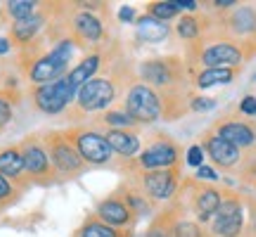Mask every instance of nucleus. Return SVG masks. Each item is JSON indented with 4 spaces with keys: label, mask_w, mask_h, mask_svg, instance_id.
Here are the masks:
<instances>
[{
    "label": "nucleus",
    "mask_w": 256,
    "mask_h": 237,
    "mask_svg": "<svg viewBox=\"0 0 256 237\" xmlns=\"http://www.w3.org/2000/svg\"><path fill=\"white\" fill-rule=\"evenodd\" d=\"M5 52H10V43L5 38H0V55H5Z\"/></svg>",
    "instance_id": "42"
},
{
    "label": "nucleus",
    "mask_w": 256,
    "mask_h": 237,
    "mask_svg": "<svg viewBox=\"0 0 256 237\" xmlns=\"http://www.w3.org/2000/svg\"><path fill=\"white\" fill-rule=\"evenodd\" d=\"M178 162V150L171 142H156V145L147 147L142 156H140V166L147 171H166Z\"/></svg>",
    "instance_id": "7"
},
{
    "label": "nucleus",
    "mask_w": 256,
    "mask_h": 237,
    "mask_svg": "<svg viewBox=\"0 0 256 237\" xmlns=\"http://www.w3.org/2000/svg\"><path fill=\"white\" fill-rule=\"evenodd\" d=\"M40 26H43V17L34 14V17L17 22V24L12 26V36H14V40H17V43H28V40H31V38L40 31Z\"/></svg>",
    "instance_id": "22"
},
{
    "label": "nucleus",
    "mask_w": 256,
    "mask_h": 237,
    "mask_svg": "<svg viewBox=\"0 0 256 237\" xmlns=\"http://www.w3.org/2000/svg\"><path fill=\"white\" fill-rule=\"evenodd\" d=\"M254 230H256V214H254Z\"/></svg>",
    "instance_id": "43"
},
{
    "label": "nucleus",
    "mask_w": 256,
    "mask_h": 237,
    "mask_svg": "<svg viewBox=\"0 0 256 237\" xmlns=\"http://www.w3.org/2000/svg\"><path fill=\"white\" fill-rule=\"evenodd\" d=\"M220 204H223V200H220L218 190H211V188L202 190L200 197H197V202H194L197 214H200V220H209L211 216H216L218 209H220Z\"/></svg>",
    "instance_id": "19"
},
{
    "label": "nucleus",
    "mask_w": 256,
    "mask_h": 237,
    "mask_svg": "<svg viewBox=\"0 0 256 237\" xmlns=\"http://www.w3.org/2000/svg\"><path fill=\"white\" fill-rule=\"evenodd\" d=\"M126 112L136 124H152L162 114V102L156 98V92L147 86H133L126 98Z\"/></svg>",
    "instance_id": "1"
},
{
    "label": "nucleus",
    "mask_w": 256,
    "mask_h": 237,
    "mask_svg": "<svg viewBox=\"0 0 256 237\" xmlns=\"http://www.w3.org/2000/svg\"><path fill=\"white\" fill-rule=\"evenodd\" d=\"M197 178H200V180H209V182L218 180V176H216V171H214L211 166H200V168H197Z\"/></svg>",
    "instance_id": "35"
},
{
    "label": "nucleus",
    "mask_w": 256,
    "mask_h": 237,
    "mask_svg": "<svg viewBox=\"0 0 256 237\" xmlns=\"http://www.w3.org/2000/svg\"><path fill=\"white\" fill-rule=\"evenodd\" d=\"M114 83L107 78H92L81 88L78 92V107L83 112H100L104 107H110L114 102Z\"/></svg>",
    "instance_id": "3"
},
{
    "label": "nucleus",
    "mask_w": 256,
    "mask_h": 237,
    "mask_svg": "<svg viewBox=\"0 0 256 237\" xmlns=\"http://www.w3.org/2000/svg\"><path fill=\"white\" fill-rule=\"evenodd\" d=\"M240 112H242V114H249V116H256V98L254 95H247V98L242 100Z\"/></svg>",
    "instance_id": "34"
},
{
    "label": "nucleus",
    "mask_w": 256,
    "mask_h": 237,
    "mask_svg": "<svg viewBox=\"0 0 256 237\" xmlns=\"http://www.w3.org/2000/svg\"><path fill=\"white\" fill-rule=\"evenodd\" d=\"M244 226V211L238 200H226L214 218V232L218 237H238Z\"/></svg>",
    "instance_id": "5"
},
{
    "label": "nucleus",
    "mask_w": 256,
    "mask_h": 237,
    "mask_svg": "<svg viewBox=\"0 0 256 237\" xmlns=\"http://www.w3.org/2000/svg\"><path fill=\"white\" fill-rule=\"evenodd\" d=\"M24 171V156L19 150H5L0 152V174L5 178H17Z\"/></svg>",
    "instance_id": "21"
},
{
    "label": "nucleus",
    "mask_w": 256,
    "mask_h": 237,
    "mask_svg": "<svg viewBox=\"0 0 256 237\" xmlns=\"http://www.w3.org/2000/svg\"><path fill=\"white\" fill-rule=\"evenodd\" d=\"M36 8L38 5L34 2V0H10L8 2V12H10V17L14 19V22H22V19L34 17Z\"/></svg>",
    "instance_id": "25"
},
{
    "label": "nucleus",
    "mask_w": 256,
    "mask_h": 237,
    "mask_svg": "<svg viewBox=\"0 0 256 237\" xmlns=\"http://www.w3.org/2000/svg\"><path fill=\"white\" fill-rule=\"evenodd\" d=\"M107 142H110L112 150H116L119 154L124 156H133L140 150V138L133 136V133H128V130H116V128H112L107 130Z\"/></svg>",
    "instance_id": "17"
},
{
    "label": "nucleus",
    "mask_w": 256,
    "mask_h": 237,
    "mask_svg": "<svg viewBox=\"0 0 256 237\" xmlns=\"http://www.w3.org/2000/svg\"><path fill=\"white\" fill-rule=\"evenodd\" d=\"M174 5L178 10H188V12H194V10H197V2H192V0H174Z\"/></svg>",
    "instance_id": "39"
},
{
    "label": "nucleus",
    "mask_w": 256,
    "mask_h": 237,
    "mask_svg": "<svg viewBox=\"0 0 256 237\" xmlns=\"http://www.w3.org/2000/svg\"><path fill=\"white\" fill-rule=\"evenodd\" d=\"M142 76L152 86H168L171 83V69L166 62H145L142 64Z\"/></svg>",
    "instance_id": "20"
},
{
    "label": "nucleus",
    "mask_w": 256,
    "mask_h": 237,
    "mask_svg": "<svg viewBox=\"0 0 256 237\" xmlns=\"http://www.w3.org/2000/svg\"><path fill=\"white\" fill-rule=\"evenodd\" d=\"M74 34L86 43H95L102 38V22L90 12H81L74 17Z\"/></svg>",
    "instance_id": "16"
},
{
    "label": "nucleus",
    "mask_w": 256,
    "mask_h": 237,
    "mask_svg": "<svg viewBox=\"0 0 256 237\" xmlns=\"http://www.w3.org/2000/svg\"><path fill=\"white\" fill-rule=\"evenodd\" d=\"M216 8H220V10H226V8H232L235 5V0H218V2H214Z\"/></svg>",
    "instance_id": "41"
},
{
    "label": "nucleus",
    "mask_w": 256,
    "mask_h": 237,
    "mask_svg": "<svg viewBox=\"0 0 256 237\" xmlns=\"http://www.w3.org/2000/svg\"><path fill=\"white\" fill-rule=\"evenodd\" d=\"M206 152L209 156L214 159V164L216 166H223V168H232V166L240 164V150L235 145H230L228 140H223L218 136H209L206 138Z\"/></svg>",
    "instance_id": "10"
},
{
    "label": "nucleus",
    "mask_w": 256,
    "mask_h": 237,
    "mask_svg": "<svg viewBox=\"0 0 256 237\" xmlns=\"http://www.w3.org/2000/svg\"><path fill=\"white\" fill-rule=\"evenodd\" d=\"M50 55L55 57V60H57L60 64H64V66H66V64L72 62V55H74V46H72V40H62V43H60V46H57L55 50L50 52Z\"/></svg>",
    "instance_id": "31"
},
{
    "label": "nucleus",
    "mask_w": 256,
    "mask_h": 237,
    "mask_svg": "<svg viewBox=\"0 0 256 237\" xmlns=\"http://www.w3.org/2000/svg\"><path fill=\"white\" fill-rule=\"evenodd\" d=\"M232 31L238 34H252L256 28V12L252 8H240L235 14H232Z\"/></svg>",
    "instance_id": "24"
},
{
    "label": "nucleus",
    "mask_w": 256,
    "mask_h": 237,
    "mask_svg": "<svg viewBox=\"0 0 256 237\" xmlns=\"http://www.w3.org/2000/svg\"><path fill=\"white\" fill-rule=\"evenodd\" d=\"M74 142H76V150H78L81 159L88 162V164H107L112 159V147L107 142V138L95 133V130L76 133Z\"/></svg>",
    "instance_id": "4"
},
{
    "label": "nucleus",
    "mask_w": 256,
    "mask_h": 237,
    "mask_svg": "<svg viewBox=\"0 0 256 237\" xmlns=\"http://www.w3.org/2000/svg\"><path fill=\"white\" fill-rule=\"evenodd\" d=\"M22 156H24V168L31 176H46L50 171V156L36 142H26L22 150Z\"/></svg>",
    "instance_id": "13"
},
{
    "label": "nucleus",
    "mask_w": 256,
    "mask_h": 237,
    "mask_svg": "<svg viewBox=\"0 0 256 237\" xmlns=\"http://www.w3.org/2000/svg\"><path fill=\"white\" fill-rule=\"evenodd\" d=\"M188 164L194 166V168H200V166H204V147L194 145L188 150Z\"/></svg>",
    "instance_id": "32"
},
{
    "label": "nucleus",
    "mask_w": 256,
    "mask_h": 237,
    "mask_svg": "<svg viewBox=\"0 0 256 237\" xmlns=\"http://www.w3.org/2000/svg\"><path fill=\"white\" fill-rule=\"evenodd\" d=\"M119 19L121 22H133V19H136V10L133 8H121Z\"/></svg>",
    "instance_id": "40"
},
{
    "label": "nucleus",
    "mask_w": 256,
    "mask_h": 237,
    "mask_svg": "<svg viewBox=\"0 0 256 237\" xmlns=\"http://www.w3.org/2000/svg\"><path fill=\"white\" fill-rule=\"evenodd\" d=\"M178 36L185 38V40H192V38L200 36V22L194 17H183L180 24H178Z\"/></svg>",
    "instance_id": "28"
},
{
    "label": "nucleus",
    "mask_w": 256,
    "mask_h": 237,
    "mask_svg": "<svg viewBox=\"0 0 256 237\" xmlns=\"http://www.w3.org/2000/svg\"><path fill=\"white\" fill-rule=\"evenodd\" d=\"M180 10L176 8L174 2H152L150 5V17L159 19V22H168V19H174Z\"/></svg>",
    "instance_id": "27"
},
{
    "label": "nucleus",
    "mask_w": 256,
    "mask_h": 237,
    "mask_svg": "<svg viewBox=\"0 0 256 237\" xmlns=\"http://www.w3.org/2000/svg\"><path fill=\"white\" fill-rule=\"evenodd\" d=\"M216 136L228 140L230 145L240 147H254L256 145V133L254 128L242 124V121H226V124H218L216 128Z\"/></svg>",
    "instance_id": "11"
},
{
    "label": "nucleus",
    "mask_w": 256,
    "mask_h": 237,
    "mask_svg": "<svg viewBox=\"0 0 256 237\" xmlns=\"http://www.w3.org/2000/svg\"><path fill=\"white\" fill-rule=\"evenodd\" d=\"M192 112H209L216 107V100H211V98H197V100H192Z\"/></svg>",
    "instance_id": "33"
},
{
    "label": "nucleus",
    "mask_w": 256,
    "mask_h": 237,
    "mask_svg": "<svg viewBox=\"0 0 256 237\" xmlns=\"http://www.w3.org/2000/svg\"><path fill=\"white\" fill-rule=\"evenodd\" d=\"M52 145V152H50V159H52V166H55L60 174H78L83 168V159L78 154V150H74L72 142L66 140H55L50 142Z\"/></svg>",
    "instance_id": "8"
},
{
    "label": "nucleus",
    "mask_w": 256,
    "mask_h": 237,
    "mask_svg": "<svg viewBox=\"0 0 256 237\" xmlns=\"http://www.w3.org/2000/svg\"><path fill=\"white\" fill-rule=\"evenodd\" d=\"M147 237H174V230H166V228H159V226H154V228L147 232Z\"/></svg>",
    "instance_id": "38"
},
{
    "label": "nucleus",
    "mask_w": 256,
    "mask_h": 237,
    "mask_svg": "<svg viewBox=\"0 0 256 237\" xmlns=\"http://www.w3.org/2000/svg\"><path fill=\"white\" fill-rule=\"evenodd\" d=\"M98 216L102 218V223H107V226H128L130 223V209H128L124 202H116V200H107L100 204V209H98Z\"/></svg>",
    "instance_id": "15"
},
{
    "label": "nucleus",
    "mask_w": 256,
    "mask_h": 237,
    "mask_svg": "<svg viewBox=\"0 0 256 237\" xmlns=\"http://www.w3.org/2000/svg\"><path fill=\"white\" fill-rule=\"evenodd\" d=\"M10 118H12V107H10L5 100H0V126L8 124Z\"/></svg>",
    "instance_id": "36"
},
{
    "label": "nucleus",
    "mask_w": 256,
    "mask_h": 237,
    "mask_svg": "<svg viewBox=\"0 0 256 237\" xmlns=\"http://www.w3.org/2000/svg\"><path fill=\"white\" fill-rule=\"evenodd\" d=\"M240 62H242V52L232 43H216L202 52V64H206V69H232Z\"/></svg>",
    "instance_id": "6"
},
{
    "label": "nucleus",
    "mask_w": 256,
    "mask_h": 237,
    "mask_svg": "<svg viewBox=\"0 0 256 237\" xmlns=\"http://www.w3.org/2000/svg\"><path fill=\"white\" fill-rule=\"evenodd\" d=\"M142 185L150 197L154 200H168L176 192V174L174 171H147L142 176Z\"/></svg>",
    "instance_id": "9"
},
{
    "label": "nucleus",
    "mask_w": 256,
    "mask_h": 237,
    "mask_svg": "<svg viewBox=\"0 0 256 237\" xmlns=\"http://www.w3.org/2000/svg\"><path fill=\"white\" fill-rule=\"evenodd\" d=\"M136 28H138V38L145 40V43H162L171 34V28L166 26V22H159V19L150 17V14L138 19Z\"/></svg>",
    "instance_id": "14"
},
{
    "label": "nucleus",
    "mask_w": 256,
    "mask_h": 237,
    "mask_svg": "<svg viewBox=\"0 0 256 237\" xmlns=\"http://www.w3.org/2000/svg\"><path fill=\"white\" fill-rule=\"evenodd\" d=\"M10 194H12V185L8 182V178L0 174V200H8Z\"/></svg>",
    "instance_id": "37"
},
{
    "label": "nucleus",
    "mask_w": 256,
    "mask_h": 237,
    "mask_svg": "<svg viewBox=\"0 0 256 237\" xmlns=\"http://www.w3.org/2000/svg\"><path fill=\"white\" fill-rule=\"evenodd\" d=\"M76 88H72L69 78H60L55 83L40 86L36 90V107L46 114H60V112L74 100Z\"/></svg>",
    "instance_id": "2"
},
{
    "label": "nucleus",
    "mask_w": 256,
    "mask_h": 237,
    "mask_svg": "<svg viewBox=\"0 0 256 237\" xmlns=\"http://www.w3.org/2000/svg\"><path fill=\"white\" fill-rule=\"evenodd\" d=\"M174 237H202V230H200V226H197V223L180 220V223H176Z\"/></svg>",
    "instance_id": "30"
},
{
    "label": "nucleus",
    "mask_w": 256,
    "mask_h": 237,
    "mask_svg": "<svg viewBox=\"0 0 256 237\" xmlns=\"http://www.w3.org/2000/svg\"><path fill=\"white\" fill-rule=\"evenodd\" d=\"M98 69H100V57L92 55V57H88V60H83L76 69H72V74H69L66 78L72 83V88H83L88 81H92V76L98 74Z\"/></svg>",
    "instance_id": "18"
},
{
    "label": "nucleus",
    "mask_w": 256,
    "mask_h": 237,
    "mask_svg": "<svg viewBox=\"0 0 256 237\" xmlns=\"http://www.w3.org/2000/svg\"><path fill=\"white\" fill-rule=\"evenodd\" d=\"M64 64H60L52 55L43 57V60H38L36 64H34V69H31V81L34 83H40V86H48V83H55L60 81V76L64 74Z\"/></svg>",
    "instance_id": "12"
},
{
    "label": "nucleus",
    "mask_w": 256,
    "mask_h": 237,
    "mask_svg": "<svg viewBox=\"0 0 256 237\" xmlns=\"http://www.w3.org/2000/svg\"><path fill=\"white\" fill-rule=\"evenodd\" d=\"M235 78L232 69H204L197 76V86L200 88H214V86H226Z\"/></svg>",
    "instance_id": "23"
},
{
    "label": "nucleus",
    "mask_w": 256,
    "mask_h": 237,
    "mask_svg": "<svg viewBox=\"0 0 256 237\" xmlns=\"http://www.w3.org/2000/svg\"><path fill=\"white\" fill-rule=\"evenodd\" d=\"M78 237H119V232L107 226V223H100V220H90V223H86L83 230L78 232Z\"/></svg>",
    "instance_id": "26"
},
{
    "label": "nucleus",
    "mask_w": 256,
    "mask_h": 237,
    "mask_svg": "<svg viewBox=\"0 0 256 237\" xmlns=\"http://www.w3.org/2000/svg\"><path fill=\"white\" fill-rule=\"evenodd\" d=\"M104 124H107V126H116V130H119V128L133 126L136 121L130 118V114H128V112H110V114L104 116Z\"/></svg>",
    "instance_id": "29"
}]
</instances>
